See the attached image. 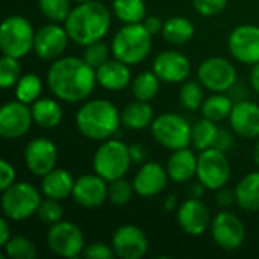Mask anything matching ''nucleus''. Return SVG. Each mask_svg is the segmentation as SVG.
I'll return each instance as SVG.
<instances>
[{
	"label": "nucleus",
	"mask_w": 259,
	"mask_h": 259,
	"mask_svg": "<svg viewBox=\"0 0 259 259\" xmlns=\"http://www.w3.org/2000/svg\"><path fill=\"white\" fill-rule=\"evenodd\" d=\"M235 197L240 208L246 211H259V171L246 175L235 188Z\"/></svg>",
	"instance_id": "obj_27"
},
{
	"label": "nucleus",
	"mask_w": 259,
	"mask_h": 259,
	"mask_svg": "<svg viewBox=\"0 0 259 259\" xmlns=\"http://www.w3.org/2000/svg\"><path fill=\"white\" fill-rule=\"evenodd\" d=\"M112 249L118 258L141 259L149 250V240L146 234L134 226H120L112 237Z\"/></svg>",
	"instance_id": "obj_15"
},
{
	"label": "nucleus",
	"mask_w": 259,
	"mask_h": 259,
	"mask_svg": "<svg viewBox=\"0 0 259 259\" xmlns=\"http://www.w3.org/2000/svg\"><path fill=\"white\" fill-rule=\"evenodd\" d=\"M132 161L131 147L118 140H106L94 155L93 168L106 182H112L129 171Z\"/></svg>",
	"instance_id": "obj_5"
},
{
	"label": "nucleus",
	"mask_w": 259,
	"mask_h": 259,
	"mask_svg": "<svg viewBox=\"0 0 259 259\" xmlns=\"http://www.w3.org/2000/svg\"><path fill=\"white\" fill-rule=\"evenodd\" d=\"M97 83L109 91H120L124 90L131 83V68L127 64L114 59L106 61L103 65H100L96 70Z\"/></svg>",
	"instance_id": "obj_23"
},
{
	"label": "nucleus",
	"mask_w": 259,
	"mask_h": 259,
	"mask_svg": "<svg viewBox=\"0 0 259 259\" xmlns=\"http://www.w3.org/2000/svg\"><path fill=\"white\" fill-rule=\"evenodd\" d=\"M193 126L178 114H161L152 121V135L156 143L170 150L188 147L191 144Z\"/></svg>",
	"instance_id": "obj_8"
},
{
	"label": "nucleus",
	"mask_w": 259,
	"mask_h": 259,
	"mask_svg": "<svg viewBox=\"0 0 259 259\" xmlns=\"http://www.w3.org/2000/svg\"><path fill=\"white\" fill-rule=\"evenodd\" d=\"M168 178L167 168L158 162H146L135 175L134 190L141 197H153L165 188Z\"/></svg>",
	"instance_id": "obj_22"
},
{
	"label": "nucleus",
	"mask_w": 259,
	"mask_h": 259,
	"mask_svg": "<svg viewBox=\"0 0 259 259\" xmlns=\"http://www.w3.org/2000/svg\"><path fill=\"white\" fill-rule=\"evenodd\" d=\"M35 33L32 24L24 17L11 15L5 18L0 29V49L3 55L17 59L26 56L33 49Z\"/></svg>",
	"instance_id": "obj_7"
},
{
	"label": "nucleus",
	"mask_w": 259,
	"mask_h": 259,
	"mask_svg": "<svg viewBox=\"0 0 259 259\" xmlns=\"http://www.w3.org/2000/svg\"><path fill=\"white\" fill-rule=\"evenodd\" d=\"M152 50V33L143 23H131L123 26L114 36L111 53L115 59L134 65L147 58Z\"/></svg>",
	"instance_id": "obj_4"
},
{
	"label": "nucleus",
	"mask_w": 259,
	"mask_h": 259,
	"mask_svg": "<svg viewBox=\"0 0 259 259\" xmlns=\"http://www.w3.org/2000/svg\"><path fill=\"white\" fill-rule=\"evenodd\" d=\"M250 83H252V88L259 93V62L253 64L252 67V71H250Z\"/></svg>",
	"instance_id": "obj_49"
},
{
	"label": "nucleus",
	"mask_w": 259,
	"mask_h": 259,
	"mask_svg": "<svg viewBox=\"0 0 259 259\" xmlns=\"http://www.w3.org/2000/svg\"><path fill=\"white\" fill-rule=\"evenodd\" d=\"M30 109L33 121L44 129H53L62 120V108L53 99H38L32 103Z\"/></svg>",
	"instance_id": "obj_26"
},
{
	"label": "nucleus",
	"mask_w": 259,
	"mask_h": 259,
	"mask_svg": "<svg viewBox=\"0 0 259 259\" xmlns=\"http://www.w3.org/2000/svg\"><path fill=\"white\" fill-rule=\"evenodd\" d=\"M232 56L243 64L259 62V26L241 24L235 27L228 39Z\"/></svg>",
	"instance_id": "obj_13"
},
{
	"label": "nucleus",
	"mask_w": 259,
	"mask_h": 259,
	"mask_svg": "<svg viewBox=\"0 0 259 259\" xmlns=\"http://www.w3.org/2000/svg\"><path fill=\"white\" fill-rule=\"evenodd\" d=\"M197 156L188 147L173 150L167 161V173L175 182H187L197 173Z\"/></svg>",
	"instance_id": "obj_24"
},
{
	"label": "nucleus",
	"mask_w": 259,
	"mask_h": 259,
	"mask_svg": "<svg viewBox=\"0 0 259 259\" xmlns=\"http://www.w3.org/2000/svg\"><path fill=\"white\" fill-rule=\"evenodd\" d=\"M153 121V108L143 100L131 102L121 112V123L134 131H140L152 124Z\"/></svg>",
	"instance_id": "obj_28"
},
{
	"label": "nucleus",
	"mask_w": 259,
	"mask_h": 259,
	"mask_svg": "<svg viewBox=\"0 0 259 259\" xmlns=\"http://www.w3.org/2000/svg\"><path fill=\"white\" fill-rule=\"evenodd\" d=\"M11 229H9V225H8V220L6 219H0V246L3 247L9 240H11Z\"/></svg>",
	"instance_id": "obj_48"
},
{
	"label": "nucleus",
	"mask_w": 259,
	"mask_h": 259,
	"mask_svg": "<svg viewBox=\"0 0 259 259\" xmlns=\"http://www.w3.org/2000/svg\"><path fill=\"white\" fill-rule=\"evenodd\" d=\"M109 47L100 41L91 42L88 46H85V53H83V59L93 67V68H99L100 65H103L106 61H109Z\"/></svg>",
	"instance_id": "obj_41"
},
{
	"label": "nucleus",
	"mask_w": 259,
	"mask_h": 259,
	"mask_svg": "<svg viewBox=\"0 0 259 259\" xmlns=\"http://www.w3.org/2000/svg\"><path fill=\"white\" fill-rule=\"evenodd\" d=\"M112 11L115 17L126 24L143 23L146 18L144 0H114Z\"/></svg>",
	"instance_id": "obj_31"
},
{
	"label": "nucleus",
	"mask_w": 259,
	"mask_h": 259,
	"mask_svg": "<svg viewBox=\"0 0 259 259\" xmlns=\"http://www.w3.org/2000/svg\"><path fill=\"white\" fill-rule=\"evenodd\" d=\"M24 161L30 173L44 178L47 173L55 170L58 162L56 146L47 138H35L24 150Z\"/></svg>",
	"instance_id": "obj_17"
},
{
	"label": "nucleus",
	"mask_w": 259,
	"mask_h": 259,
	"mask_svg": "<svg viewBox=\"0 0 259 259\" xmlns=\"http://www.w3.org/2000/svg\"><path fill=\"white\" fill-rule=\"evenodd\" d=\"M159 77L155 71H143L132 82V94L137 100L149 102L156 97L159 91Z\"/></svg>",
	"instance_id": "obj_33"
},
{
	"label": "nucleus",
	"mask_w": 259,
	"mask_h": 259,
	"mask_svg": "<svg viewBox=\"0 0 259 259\" xmlns=\"http://www.w3.org/2000/svg\"><path fill=\"white\" fill-rule=\"evenodd\" d=\"M197 179L208 190L223 188L231 178V164L226 153L220 149L209 147L202 150L197 159Z\"/></svg>",
	"instance_id": "obj_9"
},
{
	"label": "nucleus",
	"mask_w": 259,
	"mask_h": 259,
	"mask_svg": "<svg viewBox=\"0 0 259 259\" xmlns=\"http://www.w3.org/2000/svg\"><path fill=\"white\" fill-rule=\"evenodd\" d=\"M121 114L105 99H96L83 103L76 114L79 132L93 141L109 140L120 127Z\"/></svg>",
	"instance_id": "obj_3"
},
{
	"label": "nucleus",
	"mask_w": 259,
	"mask_h": 259,
	"mask_svg": "<svg viewBox=\"0 0 259 259\" xmlns=\"http://www.w3.org/2000/svg\"><path fill=\"white\" fill-rule=\"evenodd\" d=\"M253 159H255V162L259 165V141L258 144L255 146V150H253Z\"/></svg>",
	"instance_id": "obj_51"
},
{
	"label": "nucleus",
	"mask_w": 259,
	"mask_h": 259,
	"mask_svg": "<svg viewBox=\"0 0 259 259\" xmlns=\"http://www.w3.org/2000/svg\"><path fill=\"white\" fill-rule=\"evenodd\" d=\"M134 184H129L126 179L120 178L115 179L112 182H109L108 187V199L111 200V203L114 205H126L131 202L132 196H134Z\"/></svg>",
	"instance_id": "obj_39"
},
{
	"label": "nucleus",
	"mask_w": 259,
	"mask_h": 259,
	"mask_svg": "<svg viewBox=\"0 0 259 259\" xmlns=\"http://www.w3.org/2000/svg\"><path fill=\"white\" fill-rule=\"evenodd\" d=\"M47 83L59 100L77 103L93 93L97 83L96 68H93L83 58H61L50 65L47 71Z\"/></svg>",
	"instance_id": "obj_1"
},
{
	"label": "nucleus",
	"mask_w": 259,
	"mask_h": 259,
	"mask_svg": "<svg viewBox=\"0 0 259 259\" xmlns=\"http://www.w3.org/2000/svg\"><path fill=\"white\" fill-rule=\"evenodd\" d=\"M199 82L212 93H226L235 87L237 70L225 58H209L199 65Z\"/></svg>",
	"instance_id": "obj_11"
},
{
	"label": "nucleus",
	"mask_w": 259,
	"mask_h": 259,
	"mask_svg": "<svg viewBox=\"0 0 259 259\" xmlns=\"http://www.w3.org/2000/svg\"><path fill=\"white\" fill-rule=\"evenodd\" d=\"M143 24L146 26V29H147L152 35H156V33L162 32V27H164V23H162L158 17H155V15H150V17L144 18Z\"/></svg>",
	"instance_id": "obj_46"
},
{
	"label": "nucleus",
	"mask_w": 259,
	"mask_h": 259,
	"mask_svg": "<svg viewBox=\"0 0 259 259\" xmlns=\"http://www.w3.org/2000/svg\"><path fill=\"white\" fill-rule=\"evenodd\" d=\"M178 223L188 235L199 237L211 225L208 206L197 197H190L178 209Z\"/></svg>",
	"instance_id": "obj_19"
},
{
	"label": "nucleus",
	"mask_w": 259,
	"mask_h": 259,
	"mask_svg": "<svg viewBox=\"0 0 259 259\" xmlns=\"http://www.w3.org/2000/svg\"><path fill=\"white\" fill-rule=\"evenodd\" d=\"M155 74L167 83L185 82L191 73V64L188 58L175 50L161 52L153 61Z\"/></svg>",
	"instance_id": "obj_18"
},
{
	"label": "nucleus",
	"mask_w": 259,
	"mask_h": 259,
	"mask_svg": "<svg viewBox=\"0 0 259 259\" xmlns=\"http://www.w3.org/2000/svg\"><path fill=\"white\" fill-rule=\"evenodd\" d=\"M219 127L215 124V121L208 120L203 117V120H199L194 126H193V132H191V143L194 144V147L197 150H206L209 147H214L217 135H219Z\"/></svg>",
	"instance_id": "obj_32"
},
{
	"label": "nucleus",
	"mask_w": 259,
	"mask_h": 259,
	"mask_svg": "<svg viewBox=\"0 0 259 259\" xmlns=\"http://www.w3.org/2000/svg\"><path fill=\"white\" fill-rule=\"evenodd\" d=\"M21 77V68L17 58L3 55L0 59V85L2 88H11L14 87L18 79Z\"/></svg>",
	"instance_id": "obj_38"
},
{
	"label": "nucleus",
	"mask_w": 259,
	"mask_h": 259,
	"mask_svg": "<svg viewBox=\"0 0 259 259\" xmlns=\"http://www.w3.org/2000/svg\"><path fill=\"white\" fill-rule=\"evenodd\" d=\"M131 155H132V159H134L135 162H140V161L144 159L146 152H144V149H143L140 144H134V146L131 147Z\"/></svg>",
	"instance_id": "obj_50"
},
{
	"label": "nucleus",
	"mask_w": 259,
	"mask_h": 259,
	"mask_svg": "<svg viewBox=\"0 0 259 259\" xmlns=\"http://www.w3.org/2000/svg\"><path fill=\"white\" fill-rule=\"evenodd\" d=\"M33 121L32 109L26 103L15 100L8 102L0 109V135L6 140L23 137Z\"/></svg>",
	"instance_id": "obj_14"
},
{
	"label": "nucleus",
	"mask_w": 259,
	"mask_h": 259,
	"mask_svg": "<svg viewBox=\"0 0 259 259\" xmlns=\"http://www.w3.org/2000/svg\"><path fill=\"white\" fill-rule=\"evenodd\" d=\"M211 234L215 244L223 250L240 249L246 238L243 222L232 212L217 214L211 222Z\"/></svg>",
	"instance_id": "obj_12"
},
{
	"label": "nucleus",
	"mask_w": 259,
	"mask_h": 259,
	"mask_svg": "<svg viewBox=\"0 0 259 259\" xmlns=\"http://www.w3.org/2000/svg\"><path fill=\"white\" fill-rule=\"evenodd\" d=\"M74 179L70 171L64 168H55L42 178L41 190L46 197L64 200L73 194Z\"/></svg>",
	"instance_id": "obj_25"
},
{
	"label": "nucleus",
	"mask_w": 259,
	"mask_h": 259,
	"mask_svg": "<svg viewBox=\"0 0 259 259\" xmlns=\"http://www.w3.org/2000/svg\"><path fill=\"white\" fill-rule=\"evenodd\" d=\"M41 90H42V83L39 77L33 73H27V74H23L15 83V97L17 100L29 105L38 100Z\"/></svg>",
	"instance_id": "obj_34"
},
{
	"label": "nucleus",
	"mask_w": 259,
	"mask_h": 259,
	"mask_svg": "<svg viewBox=\"0 0 259 259\" xmlns=\"http://www.w3.org/2000/svg\"><path fill=\"white\" fill-rule=\"evenodd\" d=\"M68 39L70 36L65 26L61 27L53 21L52 24H44L36 30L33 50L41 59H56L67 49Z\"/></svg>",
	"instance_id": "obj_16"
},
{
	"label": "nucleus",
	"mask_w": 259,
	"mask_h": 259,
	"mask_svg": "<svg viewBox=\"0 0 259 259\" xmlns=\"http://www.w3.org/2000/svg\"><path fill=\"white\" fill-rule=\"evenodd\" d=\"M41 203V196L29 182L12 184L2 191V209L6 219L20 222L26 220L30 215L36 214V209Z\"/></svg>",
	"instance_id": "obj_6"
},
{
	"label": "nucleus",
	"mask_w": 259,
	"mask_h": 259,
	"mask_svg": "<svg viewBox=\"0 0 259 259\" xmlns=\"http://www.w3.org/2000/svg\"><path fill=\"white\" fill-rule=\"evenodd\" d=\"M229 0H193L194 9L203 17H212L220 14Z\"/></svg>",
	"instance_id": "obj_42"
},
{
	"label": "nucleus",
	"mask_w": 259,
	"mask_h": 259,
	"mask_svg": "<svg viewBox=\"0 0 259 259\" xmlns=\"http://www.w3.org/2000/svg\"><path fill=\"white\" fill-rule=\"evenodd\" d=\"M82 255L90 259H111L114 258L115 252L112 247H109L105 243H93L85 247Z\"/></svg>",
	"instance_id": "obj_43"
},
{
	"label": "nucleus",
	"mask_w": 259,
	"mask_h": 259,
	"mask_svg": "<svg viewBox=\"0 0 259 259\" xmlns=\"http://www.w3.org/2000/svg\"><path fill=\"white\" fill-rule=\"evenodd\" d=\"M6 256L11 259H33L36 256L35 244L21 235L11 237V240L3 246Z\"/></svg>",
	"instance_id": "obj_35"
},
{
	"label": "nucleus",
	"mask_w": 259,
	"mask_h": 259,
	"mask_svg": "<svg viewBox=\"0 0 259 259\" xmlns=\"http://www.w3.org/2000/svg\"><path fill=\"white\" fill-rule=\"evenodd\" d=\"M77 3H85V2H94V0H76Z\"/></svg>",
	"instance_id": "obj_52"
},
{
	"label": "nucleus",
	"mask_w": 259,
	"mask_h": 259,
	"mask_svg": "<svg viewBox=\"0 0 259 259\" xmlns=\"http://www.w3.org/2000/svg\"><path fill=\"white\" fill-rule=\"evenodd\" d=\"M73 199L83 208L100 206L108 199V185L99 175H83L74 181Z\"/></svg>",
	"instance_id": "obj_20"
},
{
	"label": "nucleus",
	"mask_w": 259,
	"mask_h": 259,
	"mask_svg": "<svg viewBox=\"0 0 259 259\" xmlns=\"http://www.w3.org/2000/svg\"><path fill=\"white\" fill-rule=\"evenodd\" d=\"M64 23L70 39L85 47L91 42L100 41L108 33L111 12L97 0L85 2L74 6Z\"/></svg>",
	"instance_id": "obj_2"
},
{
	"label": "nucleus",
	"mask_w": 259,
	"mask_h": 259,
	"mask_svg": "<svg viewBox=\"0 0 259 259\" xmlns=\"http://www.w3.org/2000/svg\"><path fill=\"white\" fill-rule=\"evenodd\" d=\"M61 200H56V199H50V197H46L44 200H41L38 209H36V215L38 219L52 226L58 222H61L62 219V206L59 203Z\"/></svg>",
	"instance_id": "obj_40"
},
{
	"label": "nucleus",
	"mask_w": 259,
	"mask_h": 259,
	"mask_svg": "<svg viewBox=\"0 0 259 259\" xmlns=\"http://www.w3.org/2000/svg\"><path fill=\"white\" fill-rule=\"evenodd\" d=\"M38 5L42 15L55 23L65 21L71 12L70 0H38Z\"/></svg>",
	"instance_id": "obj_37"
},
{
	"label": "nucleus",
	"mask_w": 259,
	"mask_h": 259,
	"mask_svg": "<svg viewBox=\"0 0 259 259\" xmlns=\"http://www.w3.org/2000/svg\"><path fill=\"white\" fill-rule=\"evenodd\" d=\"M203 85L196 82V80H188L182 85L179 91V100L184 108L194 111L197 108H202L205 102V93H203Z\"/></svg>",
	"instance_id": "obj_36"
},
{
	"label": "nucleus",
	"mask_w": 259,
	"mask_h": 259,
	"mask_svg": "<svg viewBox=\"0 0 259 259\" xmlns=\"http://www.w3.org/2000/svg\"><path fill=\"white\" fill-rule=\"evenodd\" d=\"M194 24L184 17H171L164 21L162 36L167 42L175 46H182L194 36Z\"/></svg>",
	"instance_id": "obj_29"
},
{
	"label": "nucleus",
	"mask_w": 259,
	"mask_h": 259,
	"mask_svg": "<svg viewBox=\"0 0 259 259\" xmlns=\"http://www.w3.org/2000/svg\"><path fill=\"white\" fill-rule=\"evenodd\" d=\"M231 146H232V138H231L229 132H228V131L220 129V131H219V135H217V140H215L214 147H215V149H220V150H223V152H226Z\"/></svg>",
	"instance_id": "obj_47"
},
{
	"label": "nucleus",
	"mask_w": 259,
	"mask_h": 259,
	"mask_svg": "<svg viewBox=\"0 0 259 259\" xmlns=\"http://www.w3.org/2000/svg\"><path fill=\"white\" fill-rule=\"evenodd\" d=\"M49 249L64 258H76L85 250V238L82 231L71 222H58L47 232Z\"/></svg>",
	"instance_id": "obj_10"
},
{
	"label": "nucleus",
	"mask_w": 259,
	"mask_h": 259,
	"mask_svg": "<svg viewBox=\"0 0 259 259\" xmlns=\"http://www.w3.org/2000/svg\"><path fill=\"white\" fill-rule=\"evenodd\" d=\"M15 181V168L6 161L2 159L0 161V190H6L8 187H11Z\"/></svg>",
	"instance_id": "obj_44"
},
{
	"label": "nucleus",
	"mask_w": 259,
	"mask_h": 259,
	"mask_svg": "<svg viewBox=\"0 0 259 259\" xmlns=\"http://www.w3.org/2000/svg\"><path fill=\"white\" fill-rule=\"evenodd\" d=\"M229 120L237 135L243 138L259 137V105L256 103L249 100H240L234 103Z\"/></svg>",
	"instance_id": "obj_21"
},
{
	"label": "nucleus",
	"mask_w": 259,
	"mask_h": 259,
	"mask_svg": "<svg viewBox=\"0 0 259 259\" xmlns=\"http://www.w3.org/2000/svg\"><path fill=\"white\" fill-rule=\"evenodd\" d=\"M234 108L232 99L223 93H215L214 96L208 97L203 105H202V114L205 118L212 120V121H220L225 120L226 117L231 115Z\"/></svg>",
	"instance_id": "obj_30"
},
{
	"label": "nucleus",
	"mask_w": 259,
	"mask_h": 259,
	"mask_svg": "<svg viewBox=\"0 0 259 259\" xmlns=\"http://www.w3.org/2000/svg\"><path fill=\"white\" fill-rule=\"evenodd\" d=\"M215 200H217V205H220V206H229L234 200H237L235 190L231 191V190H226V188H220Z\"/></svg>",
	"instance_id": "obj_45"
}]
</instances>
